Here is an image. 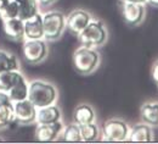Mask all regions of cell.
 <instances>
[{
	"label": "cell",
	"instance_id": "22",
	"mask_svg": "<svg viewBox=\"0 0 158 144\" xmlns=\"http://www.w3.org/2000/svg\"><path fill=\"white\" fill-rule=\"evenodd\" d=\"M28 85H29V81L27 78H24L23 81L17 83L16 85H14L10 90L6 92V94L9 95V98L15 103L19 100H23L28 98Z\"/></svg>",
	"mask_w": 158,
	"mask_h": 144
},
{
	"label": "cell",
	"instance_id": "7",
	"mask_svg": "<svg viewBox=\"0 0 158 144\" xmlns=\"http://www.w3.org/2000/svg\"><path fill=\"white\" fill-rule=\"evenodd\" d=\"M146 4L134 2L128 0H119V7L123 16V20L129 26H140L146 17Z\"/></svg>",
	"mask_w": 158,
	"mask_h": 144
},
{
	"label": "cell",
	"instance_id": "11",
	"mask_svg": "<svg viewBox=\"0 0 158 144\" xmlns=\"http://www.w3.org/2000/svg\"><path fill=\"white\" fill-rule=\"evenodd\" d=\"M155 127L145 122H138V124L130 126L128 142L134 143H150L155 141Z\"/></svg>",
	"mask_w": 158,
	"mask_h": 144
},
{
	"label": "cell",
	"instance_id": "17",
	"mask_svg": "<svg viewBox=\"0 0 158 144\" xmlns=\"http://www.w3.org/2000/svg\"><path fill=\"white\" fill-rule=\"evenodd\" d=\"M140 119L142 122L151 124L152 127L158 126V102L150 100L141 105L140 107Z\"/></svg>",
	"mask_w": 158,
	"mask_h": 144
},
{
	"label": "cell",
	"instance_id": "15",
	"mask_svg": "<svg viewBox=\"0 0 158 144\" xmlns=\"http://www.w3.org/2000/svg\"><path fill=\"white\" fill-rule=\"evenodd\" d=\"M73 122L77 124H86L96 122V111L90 104L83 103L76 106L73 111Z\"/></svg>",
	"mask_w": 158,
	"mask_h": 144
},
{
	"label": "cell",
	"instance_id": "6",
	"mask_svg": "<svg viewBox=\"0 0 158 144\" xmlns=\"http://www.w3.org/2000/svg\"><path fill=\"white\" fill-rule=\"evenodd\" d=\"M22 51L24 60L31 65H39L46 60L49 55L48 41L41 39H24L22 41Z\"/></svg>",
	"mask_w": 158,
	"mask_h": 144
},
{
	"label": "cell",
	"instance_id": "4",
	"mask_svg": "<svg viewBox=\"0 0 158 144\" xmlns=\"http://www.w3.org/2000/svg\"><path fill=\"white\" fill-rule=\"evenodd\" d=\"M44 39L46 41H56L61 39L66 32V15L59 10H49L41 12Z\"/></svg>",
	"mask_w": 158,
	"mask_h": 144
},
{
	"label": "cell",
	"instance_id": "19",
	"mask_svg": "<svg viewBox=\"0 0 158 144\" xmlns=\"http://www.w3.org/2000/svg\"><path fill=\"white\" fill-rule=\"evenodd\" d=\"M19 5L20 14L19 17L21 20H28L40 12V6L38 0H15Z\"/></svg>",
	"mask_w": 158,
	"mask_h": 144
},
{
	"label": "cell",
	"instance_id": "25",
	"mask_svg": "<svg viewBox=\"0 0 158 144\" xmlns=\"http://www.w3.org/2000/svg\"><path fill=\"white\" fill-rule=\"evenodd\" d=\"M151 76H152V80L156 83H158V60L152 63V67H151Z\"/></svg>",
	"mask_w": 158,
	"mask_h": 144
},
{
	"label": "cell",
	"instance_id": "24",
	"mask_svg": "<svg viewBox=\"0 0 158 144\" xmlns=\"http://www.w3.org/2000/svg\"><path fill=\"white\" fill-rule=\"evenodd\" d=\"M20 14V9L19 5L15 0H10L1 10H0V19L5 20V19H14V17H19Z\"/></svg>",
	"mask_w": 158,
	"mask_h": 144
},
{
	"label": "cell",
	"instance_id": "16",
	"mask_svg": "<svg viewBox=\"0 0 158 144\" xmlns=\"http://www.w3.org/2000/svg\"><path fill=\"white\" fill-rule=\"evenodd\" d=\"M14 121V102L6 92L0 90V128L6 127Z\"/></svg>",
	"mask_w": 158,
	"mask_h": 144
},
{
	"label": "cell",
	"instance_id": "2",
	"mask_svg": "<svg viewBox=\"0 0 158 144\" xmlns=\"http://www.w3.org/2000/svg\"><path fill=\"white\" fill-rule=\"evenodd\" d=\"M74 70L81 76H89L94 73L101 65V55L99 50L88 46H78L73 53Z\"/></svg>",
	"mask_w": 158,
	"mask_h": 144
},
{
	"label": "cell",
	"instance_id": "20",
	"mask_svg": "<svg viewBox=\"0 0 158 144\" xmlns=\"http://www.w3.org/2000/svg\"><path fill=\"white\" fill-rule=\"evenodd\" d=\"M79 127H80L81 142L91 143V142L100 141V138H101V127L96 122L80 124Z\"/></svg>",
	"mask_w": 158,
	"mask_h": 144
},
{
	"label": "cell",
	"instance_id": "18",
	"mask_svg": "<svg viewBox=\"0 0 158 144\" xmlns=\"http://www.w3.org/2000/svg\"><path fill=\"white\" fill-rule=\"evenodd\" d=\"M24 78L26 76L21 72V70H11L6 72H1L0 73V90L7 92L14 85L23 81Z\"/></svg>",
	"mask_w": 158,
	"mask_h": 144
},
{
	"label": "cell",
	"instance_id": "13",
	"mask_svg": "<svg viewBox=\"0 0 158 144\" xmlns=\"http://www.w3.org/2000/svg\"><path fill=\"white\" fill-rule=\"evenodd\" d=\"M2 28L7 38L15 41H24V22L20 17L2 20Z\"/></svg>",
	"mask_w": 158,
	"mask_h": 144
},
{
	"label": "cell",
	"instance_id": "8",
	"mask_svg": "<svg viewBox=\"0 0 158 144\" xmlns=\"http://www.w3.org/2000/svg\"><path fill=\"white\" fill-rule=\"evenodd\" d=\"M91 12L84 9H74L68 15H66V28L73 34L78 36L79 33L94 20Z\"/></svg>",
	"mask_w": 158,
	"mask_h": 144
},
{
	"label": "cell",
	"instance_id": "27",
	"mask_svg": "<svg viewBox=\"0 0 158 144\" xmlns=\"http://www.w3.org/2000/svg\"><path fill=\"white\" fill-rule=\"evenodd\" d=\"M146 4H148L152 7H158V0H146Z\"/></svg>",
	"mask_w": 158,
	"mask_h": 144
},
{
	"label": "cell",
	"instance_id": "21",
	"mask_svg": "<svg viewBox=\"0 0 158 144\" xmlns=\"http://www.w3.org/2000/svg\"><path fill=\"white\" fill-rule=\"evenodd\" d=\"M11 70H20L19 59L12 53L0 49V73Z\"/></svg>",
	"mask_w": 158,
	"mask_h": 144
},
{
	"label": "cell",
	"instance_id": "12",
	"mask_svg": "<svg viewBox=\"0 0 158 144\" xmlns=\"http://www.w3.org/2000/svg\"><path fill=\"white\" fill-rule=\"evenodd\" d=\"M57 121H62V111L57 104H51V105H46L43 107H37L35 124H54Z\"/></svg>",
	"mask_w": 158,
	"mask_h": 144
},
{
	"label": "cell",
	"instance_id": "5",
	"mask_svg": "<svg viewBox=\"0 0 158 144\" xmlns=\"http://www.w3.org/2000/svg\"><path fill=\"white\" fill-rule=\"evenodd\" d=\"M130 131V124L125 120L113 117L107 120L101 128V141L110 143L128 142V136Z\"/></svg>",
	"mask_w": 158,
	"mask_h": 144
},
{
	"label": "cell",
	"instance_id": "10",
	"mask_svg": "<svg viewBox=\"0 0 158 144\" xmlns=\"http://www.w3.org/2000/svg\"><path fill=\"white\" fill-rule=\"evenodd\" d=\"M63 127H64V124L62 121H57V122L48 124H37L35 133H34L35 139L38 142H43V143L55 142L61 137Z\"/></svg>",
	"mask_w": 158,
	"mask_h": 144
},
{
	"label": "cell",
	"instance_id": "1",
	"mask_svg": "<svg viewBox=\"0 0 158 144\" xmlns=\"http://www.w3.org/2000/svg\"><path fill=\"white\" fill-rule=\"evenodd\" d=\"M28 99L35 105V107H43L51 104H57L59 89L52 82L45 80L29 81Z\"/></svg>",
	"mask_w": 158,
	"mask_h": 144
},
{
	"label": "cell",
	"instance_id": "30",
	"mask_svg": "<svg viewBox=\"0 0 158 144\" xmlns=\"http://www.w3.org/2000/svg\"><path fill=\"white\" fill-rule=\"evenodd\" d=\"M1 141H2V138H0V142H1Z\"/></svg>",
	"mask_w": 158,
	"mask_h": 144
},
{
	"label": "cell",
	"instance_id": "3",
	"mask_svg": "<svg viewBox=\"0 0 158 144\" xmlns=\"http://www.w3.org/2000/svg\"><path fill=\"white\" fill-rule=\"evenodd\" d=\"M78 41L80 45L99 49L103 46L108 41V29L103 21L94 19L78 36Z\"/></svg>",
	"mask_w": 158,
	"mask_h": 144
},
{
	"label": "cell",
	"instance_id": "14",
	"mask_svg": "<svg viewBox=\"0 0 158 144\" xmlns=\"http://www.w3.org/2000/svg\"><path fill=\"white\" fill-rule=\"evenodd\" d=\"M24 39H41L44 38L43 16L38 12L33 17L24 20Z\"/></svg>",
	"mask_w": 158,
	"mask_h": 144
},
{
	"label": "cell",
	"instance_id": "9",
	"mask_svg": "<svg viewBox=\"0 0 158 144\" xmlns=\"http://www.w3.org/2000/svg\"><path fill=\"white\" fill-rule=\"evenodd\" d=\"M37 107L28 98L14 103V121L19 124L28 126L35 124Z\"/></svg>",
	"mask_w": 158,
	"mask_h": 144
},
{
	"label": "cell",
	"instance_id": "23",
	"mask_svg": "<svg viewBox=\"0 0 158 144\" xmlns=\"http://www.w3.org/2000/svg\"><path fill=\"white\" fill-rule=\"evenodd\" d=\"M61 137H62V141L68 142V143H79V142H81L79 124H77L76 122L64 124L63 131L61 133Z\"/></svg>",
	"mask_w": 158,
	"mask_h": 144
},
{
	"label": "cell",
	"instance_id": "28",
	"mask_svg": "<svg viewBox=\"0 0 158 144\" xmlns=\"http://www.w3.org/2000/svg\"><path fill=\"white\" fill-rule=\"evenodd\" d=\"M9 1H10V0H0V10H1V9H2V7H4Z\"/></svg>",
	"mask_w": 158,
	"mask_h": 144
},
{
	"label": "cell",
	"instance_id": "29",
	"mask_svg": "<svg viewBox=\"0 0 158 144\" xmlns=\"http://www.w3.org/2000/svg\"><path fill=\"white\" fill-rule=\"evenodd\" d=\"M128 1H134V2H141V4H146V0H128Z\"/></svg>",
	"mask_w": 158,
	"mask_h": 144
},
{
	"label": "cell",
	"instance_id": "26",
	"mask_svg": "<svg viewBox=\"0 0 158 144\" xmlns=\"http://www.w3.org/2000/svg\"><path fill=\"white\" fill-rule=\"evenodd\" d=\"M57 0H38L39 2V6L40 9H46V7H50L52 6Z\"/></svg>",
	"mask_w": 158,
	"mask_h": 144
},
{
	"label": "cell",
	"instance_id": "31",
	"mask_svg": "<svg viewBox=\"0 0 158 144\" xmlns=\"http://www.w3.org/2000/svg\"><path fill=\"white\" fill-rule=\"evenodd\" d=\"M157 88H158V83H157Z\"/></svg>",
	"mask_w": 158,
	"mask_h": 144
}]
</instances>
